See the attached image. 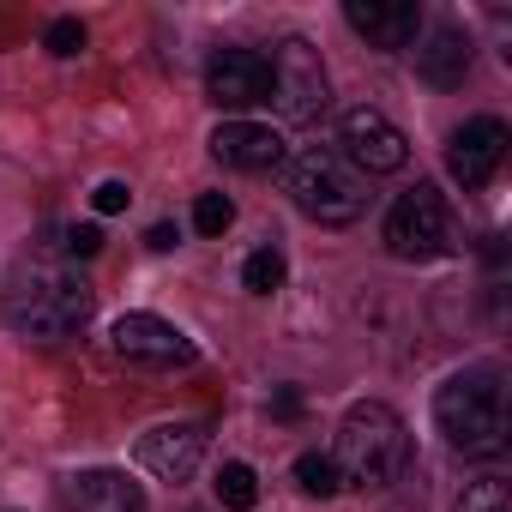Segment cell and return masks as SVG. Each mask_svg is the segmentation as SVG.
<instances>
[{
  "label": "cell",
  "mask_w": 512,
  "mask_h": 512,
  "mask_svg": "<svg viewBox=\"0 0 512 512\" xmlns=\"http://www.w3.org/2000/svg\"><path fill=\"white\" fill-rule=\"evenodd\" d=\"M434 422L452 452L500 458L506 452V386L494 368H464L434 392Z\"/></svg>",
  "instance_id": "1"
},
{
  "label": "cell",
  "mask_w": 512,
  "mask_h": 512,
  "mask_svg": "<svg viewBox=\"0 0 512 512\" xmlns=\"http://www.w3.org/2000/svg\"><path fill=\"white\" fill-rule=\"evenodd\" d=\"M332 464L344 482L356 488H392L410 464V434H404V416L380 398L368 404H350L344 422H338V446H332Z\"/></svg>",
  "instance_id": "2"
},
{
  "label": "cell",
  "mask_w": 512,
  "mask_h": 512,
  "mask_svg": "<svg viewBox=\"0 0 512 512\" xmlns=\"http://www.w3.org/2000/svg\"><path fill=\"white\" fill-rule=\"evenodd\" d=\"M97 296L85 290V278H73L67 266H31L13 296H7V326L31 344H61L73 332H85Z\"/></svg>",
  "instance_id": "3"
},
{
  "label": "cell",
  "mask_w": 512,
  "mask_h": 512,
  "mask_svg": "<svg viewBox=\"0 0 512 512\" xmlns=\"http://www.w3.org/2000/svg\"><path fill=\"white\" fill-rule=\"evenodd\" d=\"M284 193L314 217V223H326V229H344V223H356L362 211H368V175L362 169H350L338 151H296V157H284Z\"/></svg>",
  "instance_id": "4"
},
{
  "label": "cell",
  "mask_w": 512,
  "mask_h": 512,
  "mask_svg": "<svg viewBox=\"0 0 512 512\" xmlns=\"http://www.w3.org/2000/svg\"><path fill=\"white\" fill-rule=\"evenodd\" d=\"M452 241H458V223H452V211H446L434 181H416L386 211V247L398 253V260H416V266L422 260H446Z\"/></svg>",
  "instance_id": "5"
},
{
  "label": "cell",
  "mask_w": 512,
  "mask_h": 512,
  "mask_svg": "<svg viewBox=\"0 0 512 512\" xmlns=\"http://www.w3.org/2000/svg\"><path fill=\"white\" fill-rule=\"evenodd\" d=\"M266 61H272V103L284 109V121L314 127L332 109V79L320 67V49L308 37H284Z\"/></svg>",
  "instance_id": "6"
},
{
  "label": "cell",
  "mask_w": 512,
  "mask_h": 512,
  "mask_svg": "<svg viewBox=\"0 0 512 512\" xmlns=\"http://www.w3.org/2000/svg\"><path fill=\"white\" fill-rule=\"evenodd\" d=\"M338 139H344V163L362 169V175H398V169L410 163V139H404V127L386 121V115L368 109V103L344 109Z\"/></svg>",
  "instance_id": "7"
},
{
  "label": "cell",
  "mask_w": 512,
  "mask_h": 512,
  "mask_svg": "<svg viewBox=\"0 0 512 512\" xmlns=\"http://www.w3.org/2000/svg\"><path fill=\"white\" fill-rule=\"evenodd\" d=\"M205 97L229 115L272 103V61L260 49H217L205 61Z\"/></svg>",
  "instance_id": "8"
},
{
  "label": "cell",
  "mask_w": 512,
  "mask_h": 512,
  "mask_svg": "<svg viewBox=\"0 0 512 512\" xmlns=\"http://www.w3.org/2000/svg\"><path fill=\"white\" fill-rule=\"evenodd\" d=\"M109 350H115L121 362H139V368H187V362L199 356L193 338H187L181 326L157 320V314H121V320L109 326Z\"/></svg>",
  "instance_id": "9"
},
{
  "label": "cell",
  "mask_w": 512,
  "mask_h": 512,
  "mask_svg": "<svg viewBox=\"0 0 512 512\" xmlns=\"http://www.w3.org/2000/svg\"><path fill=\"white\" fill-rule=\"evenodd\" d=\"M506 145H512V133H506L500 115H470V121L446 139V169H452V181H458V187H488V181L500 175V163H506Z\"/></svg>",
  "instance_id": "10"
},
{
  "label": "cell",
  "mask_w": 512,
  "mask_h": 512,
  "mask_svg": "<svg viewBox=\"0 0 512 512\" xmlns=\"http://www.w3.org/2000/svg\"><path fill=\"white\" fill-rule=\"evenodd\" d=\"M205 446H211V434H205V422H163V428H151L145 440H139V464L157 476V482H193V470L205 464Z\"/></svg>",
  "instance_id": "11"
},
{
  "label": "cell",
  "mask_w": 512,
  "mask_h": 512,
  "mask_svg": "<svg viewBox=\"0 0 512 512\" xmlns=\"http://www.w3.org/2000/svg\"><path fill=\"white\" fill-rule=\"evenodd\" d=\"M344 19L356 37H368V49H410L422 31V7L416 0H344Z\"/></svg>",
  "instance_id": "12"
},
{
  "label": "cell",
  "mask_w": 512,
  "mask_h": 512,
  "mask_svg": "<svg viewBox=\"0 0 512 512\" xmlns=\"http://www.w3.org/2000/svg\"><path fill=\"white\" fill-rule=\"evenodd\" d=\"M211 151H217L223 169H247V175L284 169V133L278 127H260V121H223L211 133Z\"/></svg>",
  "instance_id": "13"
},
{
  "label": "cell",
  "mask_w": 512,
  "mask_h": 512,
  "mask_svg": "<svg viewBox=\"0 0 512 512\" xmlns=\"http://www.w3.org/2000/svg\"><path fill=\"white\" fill-rule=\"evenodd\" d=\"M61 512H145V488L127 470H79L61 482Z\"/></svg>",
  "instance_id": "14"
},
{
  "label": "cell",
  "mask_w": 512,
  "mask_h": 512,
  "mask_svg": "<svg viewBox=\"0 0 512 512\" xmlns=\"http://www.w3.org/2000/svg\"><path fill=\"white\" fill-rule=\"evenodd\" d=\"M416 67H422V79H428L434 91H458L464 73H470V37H464L458 25H434L428 43L416 49Z\"/></svg>",
  "instance_id": "15"
},
{
  "label": "cell",
  "mask_w": 512,
  "mask_h": 512,
  "mask_svg": "<svg viewBox=\"0 0 512 512\" xmlns=\"http://www.w3.org/2000/svg\"><path fill=\"white\" fill-rule=\"evenodd\" d=\"M296 482H302V494H314V500H332V494L344 488L332 452H302V458H296Z\"/></svg>",
  "instance_id": "16"
},
{
  "label": "cell",
  "mask_w": 512,
  "mask_h": 512,
  "mask_svg": "<svg viewBox=\"0 0 512 512\" xmlns=\"http://www.w3.org/2000/svg\"><path fill=\"white\" fill-rule=\"evenodd\" d=\"M253 500H260V476H253L247 464H223V470H217V506L253 512Z\"/></svg>",
  "instance_id": "17"
},
{
  "label": "cell",
  "mask_w": 512,
  "mask_h": 512,
  "mask_svg": "<svg viewBox=\"0 0 512 512\" xmlns=\"http://www.w3.org/2000/svg\"><path fill=\"white\" fill-rule=\"evenodd\" d=\"M241 284H247L253 296H272V290H284V253H278V247H260V253H247V266H241Z\"/></svg>",
  "instance_id": "18"
},
{
  "label": "cell",
  "mask_w": 512,
  "mask_h": 512,
  "mask_svg": "<svg viewBox=\"0 0 512 512\" xmlns=\"http://www.w3.org/2000/svg\"><path fill=\"white\" fill-rule=\"evenodd\" d=\"M452 512H512V494L500 476H482V482H464V494L452 500Z\"/></svg>",
  "instance_id": "19"
},
{
  "label": "cell",
  "mask_w": 512,
  "mask_h": 512,
  "mask_svg": "<svg viewBox=\"0 0 512 512\" xmlns=\"http://www.w3.org/2000/svg\"><path fill=\"white\" fill-rule=\"evenodd\" d=\"M235 223V199L229 193H199V205H193V229L199 235H223Z\"/></svg>",
  "instance_id": "20"
},
{
  "label": "cell",
  "mask_w": 512,
  "mask_h": 512,
  "mask_svg": "<svg viewBox=\"0 0 512 512\" xmlns=\"http://www.w3.org/2000/svg\"><path fill=\"white\" fill-rule=\"evenodd\" d=\"M43 49L61 55V61H73V55L85 49V25H79V19H55V25L43 31Z\"/></svg>",
  "instance_id": "21"
},
{
  "label": "cell",
  "mask_w": 512,
  "mask_h": 512,
  "mask_svg": "<svg viewBox=\"0 0 512 512\" xmlns=\"http://www.w3.org/2000/svg\"><path fill=\"white\" fill-rule=\"evenodd\" d=\"M67 253H73V260H97V253H103V229L97 223H79L67 235Z\"/></svg>",
  "instance_id": "22"
},
{
  "label": "cell",
  "mask_w": 512,
  "mask_h": 512,
  "mask_svg": "<svg viewBox=\"0 0 512 512\" xmlns=\"http://www.w3.org/2000/svg\"><path fill=\"white\" fill-rule=\"evenodd\" d=\"M127 205H133V187H127V181H103V187H97V211H103V217H115V211H127Z\"/></svg>",
  "instance_id": "23"
},
{
  "label": "cell",
  "mask_w": 512,
  "mask_h": 512,
  "mask_svg": "<svg viewBox=\"0 0 512 512\" xmlns=\"http://www.w3.org/2000/svg\"><path fill=\"white\" fill-rule=\"evenodd\" d=\"M272 416L296 422V416H302V392H296V386H278V398H272Z\"/></svg>",
  "instance_id": "24"
},
{
  "label": "cell",
  "mask_w": 512,
  "mask_h": 512,
  "mask_svg": "<svg viewBox=\"0 0 512 512\" xmlns=\"http://www.w3.org/2000/svg\"><path fill=\"white\" fill-rule=\"evenodd\" d=\"M145 241H151L157 253H169V247L181 241V229H175V223H151V235H145Z\"/></svg>",
  "instance_id": "25"
}]
</instances>
